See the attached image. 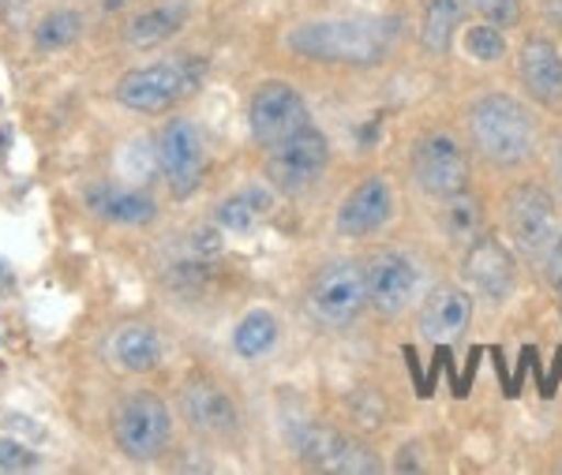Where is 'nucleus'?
I'll list each match as a JSON object with an SVG mask.
<instances>
[{"mask_svg":"<svg viewBox=\"0 0 562 475\" xmlns=\"http://www.w3.org/2000/svg\"><path fill=\"white\" fill-rule=\"evenodd\" d=\"M465 135L476 158L495 172L525 169L540 146L532 102H521L518 94H506V90H487L465 109Z\"/></svg>","mask_w":562,"mask_h":475,"instance_id":"f257e3e1","label":"nucleus"},{"mask_svg":"<svg viewBox=\"0 0 562 475\" xmlns=\"http://www.w3.org/2000/svg\"><path fill=\"white\" fill-rule=\"evenodd\" d=\"M394 23L375 15H326L289 26L285 49L315 64H338V68H375L390 57Z\"/></svg>","mask_w":562,"mask_h":475,"instance_id":"f03ea898","label":"nucleus"},{"mask_svg":"<svg viewBox=\"0 0 562 475\" xmlns=\"http://www.w3.org/2000/svg\"><path fill=\"white\" fill-rule=\"evenodd\" d=\"M203 83H206V60L180 57V60L143 64V68L124 71L113 87V98L128 113L166 116L169 109L184 102V98H192Z\"/></svg>","mask_w":562,"mask_h":475,"instance_id":"7ed1b4c3","label":"nucleus"},{"mask_svg":"<svg viewBox=\"0 0 562 475\" xmlns=\"http://www.w3.org/2000/svg\"><path fill=\"white\" fill-rule=\"evenodd\" d=\"M113 442L124 461L154 464L173 442V412L154 389H128L113 408Z\"/></svg>","mask_w":562,"mask_h":475,"instance_id":"20e7f679","label":"nucleus"},{"mask_svg":"<svg viewBox=\"0 0 562 475\" xmlns=\"http://www.w3.org/2000/svg\"><path fill=\"white\" fill-rule=\"evenodd\" d=\"M307 310L326 330H349L368 310V267L360 259H326L307 285Z\"/></svg>","mask_w":562,"mask_h":475,"instance_id":"39448f33","label":"nucleus"},{"mask_svg":"<svg viewBox=\"0 0 562 475\" xmlns=\"http://www.w3.org/2000/svg\"><path fill=\"white\" fill-rule=\"evenodd\" d=\"M503 228L506 244L529 262H543L559 236V206L555 191L537 184V180H521L506 191L503 203Z\"/></svg>","mask_w":562,"mask_h":475,"instance_id":"423d86ee","label":"nucleus"},{"mask_svg":"<svg viewBox=\"0 0 562 475\" xmlns=\"http://www.w3.org/2000/svg\"><path fill=\"white\" fill-rule=\"evenodd\" d=\"M409 177L420 195L447 199L458 191L473 188V161H469V146L447 127H431L409 150Z\"/></svg>","mask_w":562,"mask_h":475,"instance_id":"0eeeda50","label":"nucleus"},{"mask_svg":"<svg viewBox=\"0 0 562 475\" xmlns=\"http://www.w3.org/2000/svg\"><path fill=\"white\" fill-rule=\"evenodd\" d=\"M330 158L334 150L326 132L307 121L289 139L274 143L267 150V180L281 195H304L315 184H323V177L330 172Z\"/></svg>","mask_w":562,"mask_h":475,"instance_id":"6e6552de","label":"nucleus"},{"mask_svg":"<svg viewBox=\"0 0 562 475\" xmlns=\"http://www.w3.org/2000/svg\"><path fill=\"white\" fill-rule=\"evenodd\" d=\"M364 267H368V310H375L379 318L394 323L405 310H413V304H420L424 267L416 255L402 248H386L371 255Z\"/></svg>","mask_w":562,"mask_h":475,"instance_id":"1a4fd4ad","label":"nucleus"},{"mask_svg":"<svg viewBox=\"0 0 562 475\" xmlns=\"http://www.w3.org/2000/svg\"><path fill=\"white\" fill-rule=\"evenodd\" d=\"M154 161L173 199H192L206 177V143L203 132L188 116H169L154 139Z\"/></svg>","mask_w":562,"mask_h":475,"instance_id":"9d476101","label":"nucleus"},{"mask_svg":"<svg viewBox=\"0 0 562 475\" xmlns=\"http://www.w3.org/2000/svg\"><path fill=\"white\" fill-rule=\"evenodd\" d=\"M312 121L304 94L285 79H262L248 98V132L256 146L270 150L274 143L289 139L296 127Z\"/></svg>","mask_w":562,"mask_h":475,"instance_id":"9b49d317","label":"nucleus"},{"mask_svg":"<svg viewBox=\"0 0 562 475\" xmlns=\"http://www.w3.org/2000/svg\"><path fill=\"white\" fill-rule=\"evenodd\" d=\"M461 278L487 304H506L518 292V251L498 236L484 233L473 248L461 251Z\"/></svg>","mask_w":562,"mask_h":475,"instance_id":"f8f14e48","label":"nucleus"},{"mask_svg":"<svg viewBox=\"0 0 562 475\" xmlns=\"http://www.w3.org/2000/svg\"><path fill=\"white\" fill-rule=\"evenodd\" d=\"M394 210H397V199H394V184L383 172H368L364 180H357L346 199L338 203V214H334V228L338 236L346 240H368V236L383 233V228L394 222Z\"/></svg>","mask_w":562,"mask_h":475,"instance_id":"ddd939ff","label":"nucleus"},{"mask_svg":"<svg viewBox=\"0 0 562 475\" xmlns=\"http://www.w3.org/2000/svg\"><path fill=\"white\" fill-rule=\"evenodd\" d=\"M180 416L199 438H233L240 431V405L222 382L195 374L180 389Z\"/></svg>","mask_w":562,"mask_h":475,"instance_id":"4468645a","label":"nucleus"},{"mask_svg":"<svg viewBox=\"0 0 562 475\" xmlns=\"http://www.w3.org/2000/svg\"><path fill=\"white\" fill-rule=\"evenodd\" d=\"M518 79L532 105L559 113L562 109V49L543 34H529L518 45Z\"/></svg>","mask_w":562,"mask_h":475,"instance_id":"2eb2a0df","label":"nucleus"},{"mask_svg":"<svg viewBox=\"0 0 562 475\" xmlns=\"http://www.w3.org/2000/svg\"><path fill=\"white\" fill-rule=\"evenodd\" d=\"M473 323V296L458 285H439L420 299L416 330L431 344H454Z\"/></svg>","mask_w":562,"mask_h":475,"instance_id":"dca6fc26","label":"nucleus"},{"mask_svg":"<svg viewBox=\"0 0 562 475\" xmlns=\"http://www.w3.org/2000/svg\"><path fill=\"white\" fill-rule=\"evenodd\" d=\"M83 203L98 222L116 228H147L158 222V199L147 188H121L98 180L83 191Z\"/></svg>","mask_w":562,"mask_h":475,"instance_id":"f3484780","label":"nucleus"},{"mask_svg":"<svg viewBox=\"0 0 562 475\" xmlns=\"http://www.w3.org/2000/svg\"><path fill=\"white\" fill-rule=\"evenodd\" d=\"M161 333L143 318H128V323L113 326L105 341V355L121 374H150L161 367Z\"/></svg>","mask_w":562,"mask_h":475,"instance_id":"a211bd4d","label":"nucleus"},{"mask_svg":"<svg viewBox=\"0 0 562 475\" xmlns=\"http://www.w3.org/2000/svg\"><path fill=\"white\" fill-rule=\"evenodd\" d=\"M270 210H274V184H262V180H251V184H240L237 191L222 199L211 210V222L229 236H248L267 222Z\"/></svg>","mask_w":562,"mask_h":475,"instance_id":"6ab92c4d","label":"nucleus"},{"mask_svg":"<svg viewBox=\"0 0 562 475\" xmlns=\"http://www.w3.org/2000/svg\"><path fill=\"white\" fill-rule=\"evenodd\" d=\"M484 222H487L484 199H480L473 188H465V191H458V195H447V199L435 203V228H439V236L454 251L473 248L480 236H484Z\"/></svg>","mask_w":562,"mask_h":475,"instance_id":"aec40b11","label":"nucleus"},{"mask_svg":"<svg viewBox=\"0 0 562 475\" xmlns=\"http://www.w3.org/2000/svg\"><path fill=\"white\" fill-rule=\"evenodd\" d=\"M188 4L184 0H158V4L143 8V12H135L128 23H124V45L128 49H158V45H166L173 34L184 31L188 23Z\"/></svg>","mask_w":562,"mask_h":475,"instance_id":"412c9836","label":"nucleus"},{"mask_svg":"<svg viewBox=\"0 0 562 475\" xmlns=\"http://www.w3.org/2000/svg\"><path fill=\"white\" fill-rule=\"evenodd\" d=\"M285 438H289V450L315 472H330L341 453V445L349 442V434H341L338 427L319 423V419H307V416L293 419V427L285 431Z\"/></svg>","mask_w":562,"mask_h":475,"instance_id":"4be33fe9","label":"nucleus"},{"mask_svg":"<svg viewBox=\"0 0 562 475\" xmlns=\"http://www.w3.org/2000/svg\"><path fill=\"white\" fill-rule=\"evenodd\" d=\"M469 0H420V45L431 57L450 53V45L469 20Z\"/></svg>","mask_w":562,"mask_h":475,"instance_id":"5701e85b","label":"nucleus"},{"mask_svg":"<svg viewBox=\"0 0 562 475\" xmlns=\"http://www.w3.org/2000/svg\"><path fill=\"white\" fill-rule=\"evenodd\" d=\"M281 337V323L270 307H251L248 315H240V323L233 326V337H229V349L237 360L244 363H256L262 355L274 352Z\"/></svg>","mask_w":562,"mask_h":475,"instance_id":"b1692460","label":"nucleus"},{"mask_svg":"<svg viewBox=\"0 0 562 475\" xmlns=\"http://www.w3.org/2000/svg\"><path fill=\"white\" fill-rule=\"evenodd\" d=\"M83 31H87L83 12H76V8H49V12L34 23L31 42L38 53H65L83 38Z\"/></svg>","mask_w":562,"mask_h":475,"instance_id":"393cba45","label":"nucleus"},{"mask_svg":"<svg viewBox=\"0 0 562 475\" xmlns=\"http://www.w3.org/2000/svg\"><path fill=\"white\" fill-rule=\"evenodd\" d=\"M461 49H465L469 60L476 64H503L510 57V42H506V31L495 23H465L461 26Z\"/></svg>","mask_w":562,"mask_h":475,"instance_id":"a878e982","label":"nucleus"},{"mask_svg":"<svg viewBox=\"0 0 562 475\" xmlns=\"http://www.w3.org/2000/svg\"><path fill=\"white\" fill-rule=\"evenodd\" d=\"M330 472H338V475H375V472H383V461H379V453L371 450V445L349 438V442L341 445V453H338V461H334Z\"/></svg>","mask_w":562,"mask_h":475,"instance_id":"bb28decb","label":"nucleus"},{"mask_svg":"<svg viewBox=\"0 0 562 475\" xmlns=\"http://www.w3.org/2000/svg\"><path fill=\"white\" fill-rule=\"evenodd\" d=\"M469 8H473L484 23H495V26H503V31L518 26L521 20V0H469Z\"/></svg>","mask_w":562,"mask_h":475,"instance_id":"cd10ccee","label":"nucleus"},{"mask_svg":"<svg viewBox=\"0 0 562 475\" xmlns=\"http://www.w3.org/2000/svg\"><path fill=\"white\" fill-rule=\"evenodd\" d=\"M38 468V453L20 438H0V472H31Z\"/></svg>","mask_w":562,"mask_h":475,"instance_id":"c85d7f7f","label":"nucleus"},{"mask_svg":"<svg viewBox=\"0 0 562 475\" xmlns=\"http://www.w3.org/2000/svg\"><path fill=\"white\" fill-rule=\"evenodd\" d=\"M543 273H548V285L555 289V296H562V228H559L555 244H551L548 259H543Z\"/></svg>","mask_w":562,"mask_h":475,"instance_id":"c756f323","label":"nucleus"},{"mask_svg":"<svg viewBox=\"0 0 562 475\" xmlns=\"http://www.w3.org/2000/svg\"><path fill=\"white\" fill-rule=\"evenodd\" d=\"M548 177H551L555 195H562V135H555L551 146H548Z\"/></svg>","mask_w":562,"mask_h":475,"instance_id":"7c9ffc66","label":"nucleus"},{"mask_svg":"<svg viewBox=\"0 0 562 475\" xmlns=\"http://www.w3.org/2000/svg\"><path fill=\"white\" fill-rule=\"evenodd\" d=\"M416 453H420V450H416V445H405L402 456H397L394 468H397V472H420L424 464H420V456H416Z\"/></svg>","mask_w":562,"mask_h":475,"instance_id":"2f4dec72","label":"nucleus"},{"mask_svg":"<svg viewBox=\"0 0 562 475\" xmlns=\"http://www.w3.org/2000/svg\"><path fill=\"white\" fill-rule=\"evenodd\" d=\"M26 8H31V0H4V20L12 23V26H20L23 15H26Z\"/></svg>","mask_w":562,"mask_h":475,"instance_id":"473e14b6","label":"nucleus"},{"mask_svg":"<svg viewBox=\"0 0 562 475\" xmlns=\"http://www.w3.org/2000/svg\"><path fill=\"white\" fill-rule=\"evenodd\" d=\"M543 15L555 31H562V0H543Z\"/></svg>","mask_w":562,"mask_h":475,"instance_id":"72a5a7b5","label":"nucleus"},{"mask_svg":"<svg viewBox=\"0 0 562 475\" xmlns=\"http://www.w3.org/2000/svg\"><path fill=\"white\" fill-rule=\"evenodd\" d=\"M102 4H105V12H116V8H128L132 0H102Z\"/></svg>","mask_w":562,"mask_h":475,"instance_id":"f704fd0d","label":"nucleus"},{"mask_svg":"<svg viewBox=\"0 0 562 475\" xmlns=\"http://www.w3.org/2000/svg\"><path fill=\"white\" fill-rule=\"evenodd\" d=\"M0 150H4V132H0Z\"/></svg>","mask_w":562,"mask_h":475,"instance_id":"c9c22d12","label":"nucleus"},{"mask_svg":"<svg viewBox=\"0 0 562 475\" xmlns=\"http://www.w3.org/2000/svg\"><path fill=\"white\" fill-rule=\"evenodd\" d=\"M0 281H4V262H0Z\"/></svg>","mask_w":562,"mask_h":475,"instance_id":"e433bc0d","label":"nucleus"},{"mask_svg":"<svg viewBox=\"0 0 562 475\" xmlns=\"http://www.w3.org/2000/svg\"><path fill=\"white\" fill-rule=\"evenodd\" d=\"M559 472H562V461H559Z\"/></svg>","mask_w":562,"mask_h":475,"instance_id":"4c0bfd02","label":"nucleus"}]
</instances>
